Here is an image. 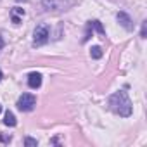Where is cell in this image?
<instances>
[{"label": "cell", "instance_id": "30bf717a", "mask_svg": "<svg viewBox=\"0 0 147 147\" xmlns=\"http://www.w3.org/2000/svg\"><path fill=\"white\" fill-rule=\"evenodd\" d=\"M24 144H26V145H36V144H38V142H36V140H35V138H30V137H28V138H26V140H24Z\"/></svg>", "mask_w": 147, "mask_h": 147}, {"label": "cell", "instance_id": "277c9868", "mask_svg": "<svg viewBox=\"0 0 147 147\" xmlns=\"http://www.w3.org/2000/svg\"><path fill=\"white\" fill-rule=\"evenodd\" d=\"M28 85L31 88H38L42 85V75L40 73H31V75L28 76Z\"/></svg>", "mask_w": 147, "mask_h": 147}, {"label": "cell", "instance_id": "7a4b0ae2", "mask_svg": "<svg viewBox=\"0 0 147 147\" xmlns=\"http://www.w3.org/2000/svg\"><path fill=\"white\" fill-rule=\"evenodd\" d=\"M49 36H50V30L47 24H38L36 30H35V38H33V45L35 47H40L43 43L49 42Z\"/></svg>", "mask_w": 147, "mask_h": 147}, {"label": "cell", "instance_id": "7c38bea8", "mask_svg": "<svg viewBox=\"0 0 147 147\" xmlns=\"http://www.w3.org/2000/svg\"><path fill=\"white\" fill-rule=\"evenodd\" d=\"M0 80H2V71H0Z\"/></svg>", "mask_w": 147, "mask_h": 147}, {"label": "cell", "instance_id": "ba28073f", "mask_svg": "<svg viewBox=\"0 0 147 147\" xmlns=\"http://www.w3.org/2000/svg\"><path fill=\"white\" fill-rule=\"evenodd\" d=\"M90 55H92L94 59H100V57H102V49H100V47H92V49H90Z\"/></svg>", "mask_w": 147, "mask_h": 147}, {"label": "cell", "instance_id": "3957f363", "mask_svg": "<svg viewBox=\"0 0 147 147\" xmlns=\"http://www.w3.org/2000/svg\"><path fill=\"white\" fill-rule=\"evenodd\" d=\"M36 106V99L33 94H23L19 99H18V107L19 111H33Z\"/></svg>", "mask_w": 147, "mask_h": 147}, {"label": "cell", "instance_id": "4fadbf2b", "mask_svg": "<svg viewBox=\"0 0 147 147\" xmlns=\"http://www.w3.org/2000/svg\"><path fill=\"white\" fill-rule=\"evenodd\" d=\"M0 111H2V106H0Z\"/></svg>", "mask_w": 147, "mask_h": 147}, {"label": "cell", "instance_id": "6da1fadb", "mask_svg": "<svg viewBox=\"0 0 147 147\" xmlns=\"http://www.w3.org/2000/svg\"><path fill=\"white\" fill-rule=\"evenodd\" d=\"M109 107L119 116H130L131 114V102L126 95V92H114L109 97Z\"/></svg>", "mask_w": 147, "mask_h": 147}, {"label": "cell", "instance_id": "52a82bcc", "mask_svg": "<svg viewBox=\"0 0 147 147\" xmlns=\"http://www.w3.org/2000/svg\"><path fill=\"white\" fill-rule=\"evenodd\" d=\"M4 123L7 125V126H16V116H14V113H11V111H7L5 113V119H4Z\"/></svg>", "mask_w": 147, "mask_h": 147}, {"label": "cell", "instance_id": "8992f818", "mask_svg": "<svg viewBox=\"0 0 147 147\" xmlns=\"http://www.w3.org/2000/svg\"><path fill=\"white\" fill-rule=\"evenodd\" d=\"M118 21H119V23H121L126 30H131V24H130L131 21H130V18H128L125 12H119V14H118Z\"/></svg>", "mask_w": 147, "mask_h": 147}, {"label": "cell", "instance_id": "5b68a950", "mask_svg": "<svg viewBox=\"0 0 147 147\" xmlns=\"http://www.w3.org/2000/svg\"><path fill=\"white\" fill-rule=\"evenodd\" d=\"M11 16H12V23H14V24H19V21H21V18L24 16V9H19V7H14V9H12V12H11Z\"/></svg>", "mask_w": 147, "mask_h": 147}, {"label": "cell", "instance_id": "9c48e42d", "mask_svg": "<svg viewBox=\"0 0 147 147\" xmlns=\"http://www.w3.org/2000/svg\"><path fill=\"white\" fill-rule=\"evenodd\" d=\"M90 26H94V28H95V30H97V31H99L100 35L104 33V28H102V24H100L99 21H94V23H90Z\"/></svg>", "mask_w": 147, "mask_h": 147}, {"label": "cell", "instance_id": "8fae6325", "mask_svg": "<svg viewBox=\"0 0 147 147\" xmlns=\"http://www.w3.org/2000/svg\"><path fill=\"white\" fill-rule=\"evenodd\" d=\"M4 49V40H2V36H0V50Z\"/></svg>", "mask_w": 147, "mask_h": 147}]
</instances>
